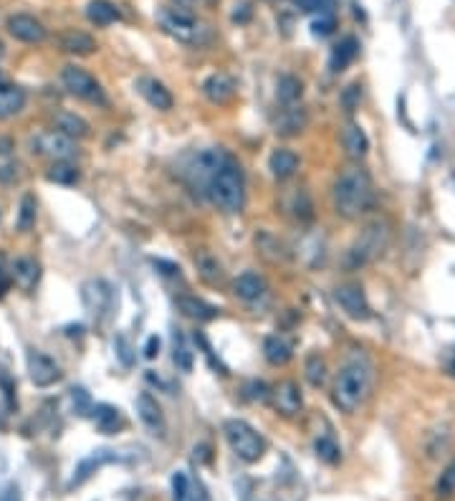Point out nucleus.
I'll use <instances>...</instances> for the list:
<instances>
[{
  "instance_id": "obj_2",
  "label": "nucleus",
  "mask_w": 455,
  "mask_h": 501,
  "mask_svg": "<svg viewBox=\"0 0 455 501\" xmlns=\"http://www.w3.org/2000/svg\"><path fill=\"white\" fill-rule=\"evenodd\" d=\"M375 385V369L367 360H349L339 369L334 388H331V402L337 405L342 413L354 416L356 410L362 408Z\"/></svg>"
},
{
  "instance_id": "obj_37",
  "label": "nucleus",
  "mask_w": 455,
  "mask_h": 501,
  "mask_svg": "<svg viewBox=\"0 0 455 501\" xmlns=\"http://www.w3.org/2000/svg\"><path fill=\"white\" fill-rule=\"evenodd\" d=\"M36 213H38V203L31 192H26L23 198H20L18 205V231L20 233H28L31 228L36 225Z\"/></svg>"
},
{
  "instance_id": "obj_21",
  "label": "nucleus",
  "mask_w": 455,
  "mask_h": 501,
  "mask_svg": "<svg viewBox=\"0 0 455 501\" xmlns=\"http://www.w3.org/2000/svg\"><path fill=\"white\" fill-rule=\"evenodd\" d=\"M298 155L294 150H286V147H278V150H273L270 152V157H268V170H270V175L276 180H289V178H294L296 175V170H298Z\"/></svg>"
},
{
  "instance_id": "obj_16",
  "label": "nucleus",
  "mask_w": 455,
  "mask_h": 501,
  "mask_svg": "<svg viewBox=\"0 0 455 501\" xmlns=\"http://www.w3.org/2000/svg\"><path fill=\"white\" fill-rule=\"evenodd\" d=\"M203 94L205 99L212 101V104H231L233 99H236V81H233V76H228V73L218 71V73H210L208 79L203 81Z\"/></svg>"
},
{
  "instance_id": "obj_46",
  "label": "nucleus",
  "mask_w": 455,
  "mask_h": 501,
  "mask_svg": "<svg viewBox=\"0 0 455 501\" xmlns=\"http://www.w3.org/2000/svg\"><path fill=\"white\" fill-rule=\"evenodd\" d=\"M13 284V276H10V271H8V261H6V253L0 250V299L6 297L8 289Z\"/></svg>"
},
{
  "instance_id": "obj_18",
  "label": "nucleus",
  "mask_w": 455,
  "mask_h": 501,
  "mask_svg": "<svg viewBox=\"0 0 455 501\" xmlns=\"http://www.w3.org/2000/svg\"><path fill=\"white\" fill-rule=\"evenodd\" d=\"M137 413H139V421L145 423L147 428L152 430L154 435H165L167 425H165V413H162V408H159V402L154 400V397L150 395V393H142V395L137 397Z\"/></svg>"
},
{
  "instance_id": "obj_7",
  "label": "nucleus",
  "mask_w": 455,
  "mask_h": 501,
  "mask_svg": "<svg viewBox=\"0 0 455 501\" xmlns=\"http://www.w3.org/2000/svg\"><path fill=\"white\" fill-rule=\"evenodd\" d=\"M61 84H64V89H66L71 97H76V99L81 101H89V104H96V106L109 104L101 84L81 66L68 64V66L61 69Z\"/></svg>"
},
{
  "instance_id": "obj_35",
  "label": "nucleus",
  "mask_w": 455,
  "mask_h": 501,
  "mask_svg": "<svg viewBox=\"0 0 455 501\" xmlns=\"http://www.w3.org/2000/svg\"><path fill=\"white\" fill-rule=\"evenodd\" d=\"M172 360L178 365L182 372H190L192 369V352H190V344H187L185 334L180 330L172 332Z\"/></svg>"
},
{
  "instance_id": "obj_36",
  "label": "nucleus",
  "mask_w": 455,
  "mask_h": 501,
  "mask_svg": "<svg viewBox=\"0 0 455 501\" xmlns=\"http://www.w3.org/2000/svg\"><path fill=\"white\" fill-rule=\"evenodd\" d=\"M109 461H114V456H109V451H99V453H94L92 458H86L84 463H81L79 468H76V476H73V481H71V486H79V484H84L89 476L96 471V468H101L104 463H109Z\"/></svg>"
},
{
  "instance_id": "obj_51",
  "label": "nucleus",
  "mask_w": 455,
  "mask_h": 501,
  "mask_svg": "<svg viewBox=\"0 0 455 501\" xmlns=\"http://www.w3.org/2000/svg\"><path fill=\"white\" fill-rule=\"evenodd\" d=\"M152 264L157 266V269H162V274H167V276H180V266L178 264H170V261H162V258H154Z\"/></svg>"
},
{
  "instance_id": "obj_12",
  "label": "nucleus",
  "mask_w": 455,
  "mask_h": 501,
  "mask_svg": "<svg viewBox=\"0 0 455 501\" xmlns=\"http://www.w3.org/2000/svg\"><path fill=\"white\" fill-rule=\"evenodd\" d=\"M6 28L15 41H23V43H43L46 41V26L28 13L10 15L6 20Z\"/></svg>"
},
{
  "instance_id": "obj_1",
  "label": "nucleus",
  "mask_w": 455,
  "mask_h": 501,
  "mask_svg": "<svg viewBox=\"0 0 455 501\" xmlns=\"http://www.w3.org/2000/svg\"><path fill=\"white\" fill-rule=\"evenodd\" d=\"M375 188L370 172L362 165H347L331 185V203L334 213L344 220H356L372 208Z\"/></svg>"
},
{
  "instance_id": "obj_23",
  "label": "nucleus",
  "mask_w": 455,
  "mask_h": 501,
  "mask_svg": "<svg viewBox=\"0 0 455 501\" xmlns=\"http://www.w3.org/2000/svg\"><path fill=\"white\" fill-rule=\"evenodd\" d=\"M53 129H59L61 134H66L71 139H84L92 134V127L84 117L73 112H56L53 114Z\"/></svg>"
},
{
  "instance_id": "obj_55",
  "label": "nucleus",
  "mask_w": 455,
  "mask_h": 501,
  "mask_svg": "<svg viewBox=\"0 0 455 501\" xmlns=\"http://www.w3.org/2000/svg\"><path fill=\"white\" fill-rule=\"evenodd\" d=\"M205 6H218V0H203Z\"/></svg>"
},
{
  "instance_id": "obj_41",
  "label": "nucleus",
  "mask_w": 455,
  "mask_h": 501,
  "mask_svg": "<svg viewBox=\"0 0 455 501\" xmlns=\"http://www.w3.org/2000/svg\"><path fill=\"white\" fill-rule=\"evenodd\" d=\"M243 395L253 402H266L268 400V395H270V388L263 383V380H251V383H245Z\"/></svg>"
},
{
  "instance_id": "obj_8",
  "label": "nucleus",
  "mask_w": 455,
  "mask_h": 501,
  "mask_svg": "<svg viewBox=\"0 0 455 501\" xmlns=\"http://www.w3.org/2000/svg\"><path fill=\"white\" fill-rule=\"evenodd\" d=\"M31 147H34L36 155L53 160V162H59V160H71L73 155L79 152L76 139L61 134L59 129H46V132H38L34 139H31Z\"/></svg>"
},
{
  "instance_id": "obj_3",
  "label": "nucleus",
  "mask_w": 455,
  "mask_h": 501,
  "mask_svg": "<svg viewBox=\"0 0 455 501\" xmlns=\"http://www.w3.org/2000/svg\"><path fill=\"white\" fill-rule=\"evenodd\" d=\"M208 192H210V200L218 205L220 211L228 213V216H236V213L243 211L245 205V178L243 170H240V162L236 157H225L223 165L215 170L210 185H208Z\"/></svg>"
},
{
  "instance_id": "obj_14",
  "label": "nucleus",
  "mask_w": 455,
  "mask_h": 501,
  "mask_svg": "<svg viewBox=\"0 0 455 501\" xmlns=\"http://www.w3.org/2000/svg\"><path fill=\"white\" fill-rule=\"evenodd\" d=\"M233 294L245 304H258L268 297V281L256 271H245L233 281Z\"/></svg>"
},
{
  "instance_id": "obj_27",
  "label": "nucleus",
  "mask_w": 455,
  "mask_h": 501,
  "mask_svg": "<svg viewBox=\"0 0 455 501\" xmlns=\"http://www.w3.org/2000/svg\"><path fill=\"white\" fill-rule=\"evenodd\" d=\"M284 208L291 218H296L298 223H309L311 218H314V203H311L309 192L303 190V188H294L291 195L284 200Z\"/></svg>"
},
{
  "instance_id": "obj_50",
  "label": "nucleus",
  "mask_w": 455,
  "mask_h": 501,
  "mask_svg": "<svg viewBox=\"0 0 455 501\" xmlns=\"http://www.w3.org/2000/svg\"><path fill=\"white\" fill-rule=\"evenodd\" d=\"M157 355H159V337L152 334L150 339L145 342V357H147V360H154Z\"/></svg>"
},
{
  "instance_id": "obj_15",
  "label": "nucleus",
  "mask_w": 455,
  "mask_h": 501,
  "mask_svg": "<svg viewBox=\"0 0 455 501\" xmlns=\"http://www.w3.org/2000/svg\"><path fill=\"white\" fill-rule=\"evenodd\" d=\"M137 92L145 97V101L152 106V109H157V112H170L175 99H172L170 89H167L162 81H157L154 76H139L137 79Z\"/></svg>"
},
{
  "instance_id": "obj_28",
  "label": "nucleus",
  "mask_w": 455,
  "mask_h": 501,
  "mask_svg": "<svg viewBox=\"0 0 455 501\" xmlns=\"http://www.w3.org/2000/svg\"><path fill=\"white\" fill-rule=\"evenodd\" d=\"M178 309L182 311L187 319H195V322H212V319L220 314L212 304L203 302V299L198 297H178Z\"/></svg>"
},
{
  "instance_id": "obj_31",
  "label": "nucleus",
  "mask_w": 455,
  "mask_h": 501,
  "mask_svg": "<svg viewBox=\"0 0 455 501\" xmlns=\"http://www.w3.org/2000/svg\"><path fill=\"white\" fill-rule=\"evenodd\" d=\"M46 180L56 185H76L81 180V172L71 160H59L46 170Z\"/></svg>"
},
{
  "instance_id": "obj_49",
  "label": "nucleus",
  "mask_w": 455,
  "mask_h": 501,
  "mask_svg": "<svg viewBox=\"0 0 455 501\" xmlns=\"http://www.w3.org/2000/svg\"><path fill=\"white\" fill-rule=\"evenodd\" d=\"M15 150V139L10 134H3L0 132V157H8V155H13Z\"/></svg>"
},
{
  "instance_id": "obj_33",
  "label": "nucleus",
  "mask_w": 455,
  "mask_h": 501,
  "mask_svg": "<svg viewBox=\"0 0 455 501\" xmlns=\"http://www.w3.org/2000/svg\"><path fill=\"white\" fill-rule=\"evenodd\" d=\"M301 94H303V84H301L298 76H294V73H284V76L278 79L276 97H278V101H281V106L296 104V101L301 99Z\"/></svg>"
},
{
  "instance_id": "obj_44",
  "label": "nucleus",
  "mask_w": 455,
  "mask_h": 501,
  "mask_svg": "<svg viewBox=\"0 0 455 501\" xmlns=\"http://www.w3.org/2000/svg\"><path fill=\"white\" fill-rule=\"evenodd\" d=\"M114 350H117L119 360H122V365H124V367H132V362H134L132 344L127 342V337H124V334H119L117 339H114Z\"/></svg>"
},
{
  "instance_id": "obj_19",
  "label": "nucleus",
  "mask_w": 455,
  "mask_h": 501,
  "mask_svg": "<svg viewBox=\"0 0 455 501\" xmlns=\"http://www.w3.org/2000/svg\"><path fill=\"white\" fill-rule=\"evenodd\" d=\"M306 112H303L301 106L291 104V106H284L281 112H278L276 117V134H281V137H296V134H301L303 129H306Z\"/></svg>"
},
{
  "instance_id": "obj_24",
  "label": "nucleus",
  "mask_w": 455,
  "mask_h": 501,
  "mask_svg": "<svg viewBox=\"0 0 455 501\" xmlns=\"http://www.w3.org/2000/svg\"><path fill=\"white\" fill-rule=\"evenodd\" d=\"M26 92L18 84H3L0 81V119H10L23 112Z\"/></svg>"
},
{
  "instance_id": "obj_42",
  "label": "nucleus",
  "mask_w": 455,
  "mask_h": 501,
  "mask_svg": "<svg viewBox=\"0 0 455 501\" xmlns=\"http://www.w3.org/2000/svg\"><path fill=\"white\" fill-rule=\"evenodd\" d=\"M359 101H362V84H349L347 89L342 92V106L344 112H354L356 106H359Z\"/></svg>"
},
{
  "instance_id": "obj_11",
  "label": "nucleus",
  "mask_w": 455,
  "mask_h": 501,
  "mask_svg": "<svg viewBox=\"0 0 455 501\" xmlns=\"http://www.w3.org/2000/svg\"><path fill=\"white\" fill-rule=\"evenodd\" d=\"M28 377H31V383L36 388H51V385L61 383L64 372H61V367L48 355L31 350L28 352Z\"/></svg>"
},
{
  "instance_id": "obj_6",
  "label": "nucleus",
  "mask_w": 455,
  "mask_h": 501,
  "mask_svg": "<svg viewBox=\"0 0 455 501\" xmlns=\"http://www.w3.org/2000/svg\"><path fill=\"white\" fill-rule=\"evenodd\" d=\"M223 433H225L228 446H231V451L243 463H256L263 458L266 441H263V435L258 433L251 423L240 421V418H231V421L223 423Z\"/></svg>"
},
{
  "instance_id": "obj_43",
  "label": "nucleus",
  "mask_w": 455,
  "mask_h": 501,
  "mask_svg": "<svg viewBox=\"0 0 455 501\" xmlns=\"http://www.w3.org/2000/svg\"><path fill=\"white\" fill-rule=\"evenodd\" d=\"M334 15H319L314 23H311V34L319 36V38H326V36L334 34Z\"/></svg>"
},
{
  "instance_id": "obj_47",
  "label": "nucleus",
  "mask_w": 455,
  "mask_h": 501,
  "mask_svg": "<svg viewBox=\"0 0 455 501\" xmlns=\"http://www.w3.org/2000/svg\"><path fill=\"white\" fill-rule=\"evenodd\" d=\"M71 397H73V405H76V410H79L81 416H86L89 413V395H86V390H71Z\"/></svg>"
},
{
  "instance_id": "obj_9",
  "label": "nucleus",
  "mask_w": 455,
  "mask_h": 501,
  "mask_svg": "<svg viewBox=\"0 0 455 501\" xmlns=\"http://www.w3.org/2000/svg\"><path fill=\"white\" fill-rule=\"evenodd\" d=\"M268 400L273 402V410L281 418H296L303 408L301 388H298L296 380H281L278 385H273Z\"/></svg>"
},
{
  "instance_id": "obj_25",
  "label": "nucleus",
  "mask_w": 455,
  "mask_h": 501,
  "mask_svg": "<svg viewBox=\"0 0 455 501\" xmlns=\"http://www.w3.org/2000/svg\"><path fill=\"white\" fill-rule=\"evenodd\" d=\"M195 266H198V274L208 286H220L223 284V264L218 261V256H212L210 250H198L195 256Z\"/></svg>"
},
{
  "instance_id": "obj_54",
  "label": "nucleus",
  "mask_w": 455,
  "mask_h": 501,
  "mask_svg": "<svg viewBox=\"0 0 455 501\" xmlns=\"http://www.w3.org/2000/svg\"><path fill=\"white\" fill-rule=\"evenodd\" d=\"M448 372H450V377L455 380V350H453V355H450V360H448Z\"/></svg>"
},
{
  "instance_id": "obj_5",
  "label": "nucleus",
  "mask_w": 455,
  "mask_h": 501,
  "mask_svg": "<svg viewBox=\"0 0 455 501\" xmlns=\"http://www.w3.org/2000/svg\"><path fill=\"white\" fill-rule=\"evenodd\" d=\"M389 238H392V228L384 218H377L372 223L364 225V231L359 233L356 244L347 253V266L349 269H359V266L372 264L375 258H380L387 250Z\"/></svg>"
},
{
  "instance_id": "obj_53",
  "label": "nucleus",
  "mask_w": 455,
  "mask_h": 501,
  "mask_svg": "<svg viewBox=\"0 0 455 501\" xmlns=\"http://www.w3.org/2000/svg\"><path fill=\"white\" fill-rule=\"evenodd\" d=\"M178 8H185V10H190V8H195L198 6V0H172Z\"/></svg>"
},
{
  "instance_id": "obj_56",
  "label": "nucleus",
  "mask_w": 455,
  "mask_h": 501,
  "mask_svg": "<svg viewBox=\"0 0 455 501\" xmlns=\"http://www.w3.org/2000/svg\"><path fill=\"white\" fill-rule=\"evenodd\" d=\"M3 53H6V46H3V41H0V59H3Z\"/></svg>"
},
{
  "instance_id": "obj_29",
  "label": "nucleus",
  "mask_w": 455,
  "mask_h": 501,
  "mask_svg": "<svg viewBox=\"0 0 455 501\" xmlns=\"http://www.w3.org/2000/svg\"><path fill=\"white\" fill-rule=\"evenodd\" d=\"M356 56H359V41H356L354 36H347V38L339 41L337 46H334V51H331L329 69L334 73H342Z\"/></svg>"
},
{
  "instance_id": "obj_17",
  "label": "nucleus",
  "mask_w": 455,
  "mask_h": 501,
  "mask_svg": "<svg viewBox=\"0 0 455 501\" xmlns=\"http://www.w3.org/2000/svg\"><path fill=\"white\" fill-rule=\"evenodd\" d=\"M56 43L64 53H73V56H89V53L96 51V41L94 36H89L86 31H79V28H68V31H61L56 36Z\"/></svg>"
},
{
  "instance_id": "obj_32",
  "label": "nucleus",
  "mask_w": 455,
  "mask_h": 501,
  "mask_svg": "<svg viewBox=\"0 0 455 501\" xmlns=\"http://www.w3.org/2000/svg\"><path fill=\"white\" fill-rule=\"evenodd\" d=\"M303 375H306V383L311 388H324L326 377H329V367H326V360H324L319 352H311L303 362Z\"/></svg>"
},
{
  "instance_id": "obj_52",
  "label": "nucleus",
  "mask_w": 455,
  "mask_h": 501,
  "mask_svg": "<svg viewBox=\"0 0 455 501\" xmlns=\"http://www.w3.org/2000/svg\"><path fill=\"white\" fill-rule=\"evenodd\" d=\"M0 501H20V494H18V486H8L3 494H0Z\"/></svg>"
},
{
  "instance_id": "obj_34",
  "label": "nucleus",
  "mask_w": 455,
  "mask_h": 501,
  "mask_svg": "<svg viewBox=\"0 0 455 501\" xmlns=\"http://www.w3.org/2000/svg\"><path fill=\"white\" fill-rule=\"evenodd\" d=\"M92 413H94V421H96V428H99L104 435H112L122 428V416H119V410L114 408V405L101 402V405H96V408L92 410Z\"/></svg>"
},
{
  "instance_id": "obj_45",
  "label": "nucleus",
  "mask_w": 455,
  "mask_h": 501,
  "mask_svg": "<svg viewBox=\"0 0 455 501\" xmlns=\"http://www.w3.org/2000/svg\"><path fill=\"white\" fill-rule=\"evenodd\" d=\"M187 486H190V481H187V476L182 474V471H178V474L172 476V496H175V501L187 499Z\"/></svg>"
},
{
  "instance_id": "obj_26",
  "label": "nucleus",
  "mask_w": 455,
  "mask_h": 501,
  "mask_svg": "<svg viewBox=\"0 0 455 501\" xmlns=\"http://www.w3.org/2000/svg\"><path fill=\"white\" fill-rule=\"evenodd\" d=\"M10 276L15 278V284L23 291H34L41 278V266L34 258H15L13 266H10Z\"/></svg>"
},
{
  "instance_id": "obj_39",
  "label": "nucleus",
  "mask_w": 455,
  "mask_h": 501,
  "mask_svg": "<svg viewBox=\"0 0 455 501\" xmlns=\"http://www.w3.org/2000/svg\"><path fill=\"white\" fill-rule=\"evenodd\" d=\"M296 6L303 13H319V15H331L337 8V0H296Z\"/></svg>"
},
{
  "instance_id": "obj_22",
  "label": "nucleus",
  "mask_w": 455,
  "mask_h": 501,
  "mask_svg": "<svg viewBox=\"0 0 455 501\" xmlns=\"http://www.w3.org/2000/svg\"><path fill=\"white\" fill-rule=\"evenodd\" d=\"M342 145L352 160H362L370 152V137L364 134V129L356 122H347L342 129Z\"/></svg>"
},
{
  "instance_id": "obj_40",
  "label": "nucleus",
  "mask_w": 455,
  "mask_h": 501,
  "mask_svg": "<svg viewBox=\"0 0 455 501\" xmlns=\"http://www.w3.org/2000/svg\"><path fill=\"white\" fill-rule=\"evenodd\" d=\"M435 494L440 496V499H448V496L455 494V461L440 474V479H438L435 484Z\"/></svg>"
},
{
  "instance_id": "obj_13",
  "label": "nucleus",
  "mask_w": 455,
  "mask_h": 501,
  "mask_svg": "<svg viewBox=\"0 0 455 501\" xmlns=\"http://www.w3.org/2000/svg\"><path fill=\"white\" fill-rule=\"evenodd\" d=\"M81 299H84L86 311L92 314L94 319H101L106 311L112 309V286L106 281H86L84 289H81Z\"/></svg>"
},
{
  "instance_id": "obj_20",
  "label": "nucleus",
  "mask_w": 455,
  "mask_h": 501,
  "mask_svg": "<svg viewBox=\"0 0 455 501\" xmlns=\"http://www.w3.org/2000/svg\"><path fill=\"white\" fill-rule=\"evenodd\" d=\"M263 357L266 362L273 365V367H284L294 357V344L284 334H268L263 339Z\"/></svg>"
},
{
  "instance_id": "obj_4",
  "label": "nucleus",
  "mask_w": 455,
  "mask_h": 501,
  "mask_svg": "<svg viewBox=\"0 0 455 501\" xmlns=\"http://www.w3.org/2000/svg\"><path fill=\"white\" fill-rule=\"evenodd\" d=\"M157 26L165 31L170 38L187 43V46H208L212 41V28L205 26L203 20H198L190 10L178 6H167L157 10Z\"/></svg>"
},
{
  "instance_id": "obj_38",
  "label": "nucleus",
  "mask_w": 455,
  "mask_h": 501,
  "mask_svg": "<svg viewBox=\"0 0 455 501\" xmlns=\"http://www.w3.org/2000/svg\"><path fill=\"white\" fill-rule=\"evenodd\" d=\"M314 451H317L319 458H322L324 463H329V466L339 463V458H342V449H339L337 441H334V438H329V435H322V438H317V441H314Z\"/></svg>"
},
{
  "instance_id": "obj_10",
  "label": "nucleus",
  "mask_w": 455,
  "mask_h": 501,
  "mask_svg": "<svg viewBox=\"0 0 455 501\" xmlns=\"http://www.w3.org/2000/svg\"><path fill=\"white\" fill-rule=\"evenodd\" d=\"M334 299H337V304L342 306V311L349 319L364 322V319L372 317V306L359 284H339L337 289H334Z\"/></svg>"
},
{
  "instance_id": "obj_30",
  "label": "nucleus",
  "mask_w": 455,
  "mask_h": 501,
  "mask_svg": "<svg viewBox=\"0 0 455 501\" xmlns=\"http://www.w3.org/2000/svg\"><path fill=\"white\" fill-rule=\"evenodd\" d=\"M86 18L92 20L94 26H112L114 20H119V8L109 0H92L86 6Z\"/></svg>"
},
{
  "instance_id": "obj_48",
  "label": "nucleus",
  "mask_w": 455,
  "mask_h": 501,
  "mask_svg": "<svg viewBox=\"0 0 455 501\" xmlns=\"http://www.w3.org/2000/svg\"><path fill=\"white\" fill-rule=\"evenodd\" d=\"M251 13H253L251 3H243V6H238V10L233 13V23H248V20H251Z\"/></svg>"
}]
</instances>
